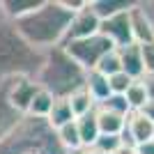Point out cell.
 Wrapping results in <instances>:
<instances>
[{
    "instance_id": "6da1fadb",
    "label": "cell",
    "mask_w": 154,
    "mask_h": 154,
    "mask_svg": "<svg viewBox=\"0 0 154 154\" xmlns=\"http://www.w3.org/2000/svg\"><path fill=\"white\" fill-rule=\"evenodd\" d=\"M71 16L74 14L60 0H42V5L35 12L14 21L12 26L30 46L39 48V51H48V48L62 46Z\"/></svg>"
},
{
    "instance_id": "7a4b0ae2",
    "label": "cell",
    "mask_w": 154,
    "mask_h": 154,
    "mask_svg": "<svg viewBox=\"0 0 154 154\" xmlns=\"http://www.w3.org/2000/svg\"><path fill=\"white\" fill-rule=\"evenodd\" d=\"M46 51L30 46L9 21L0 23V85L14 78H37Z\"/></svg>"
},
{
    "instance_id": "3957f363",
    "label": "cell",
    "mask_w": 154,
    "mask_h": 154,
    "mask_svg": "<svg viewBox=\"0 0 154 154\" xmlns=\"http://www.w3.org/2000/svg\"><path fill=\"white\" fill-rule=\"evenodd\" d=\"M85 74L88 71L78 67L62 46H55L46 51L44 64L35 81L42 90L51 92L55 99H67L71 92H76L78 88L85 85Z\"/></svg>"
},
{
    "instance_id": "277c9868",
    "label": "cell",
    "mask_w": 154,
    "mask_h": 154,
    "mask_svg": "<svg viewBox=\"0 0 154 154\" xmlns=\"http://www.w3.org/2000/svg\"><path fill=\"white\" fill-rule=\"evenodd\" d=\"M67 55H69L78 67H83L85 71H92L97 67V62L106 55L108 51H113L115 46L110 44L108 39L103 37V35H92L88 39H78V42H69V44L62 46Z\"/></svg>"
},
{
    "instance_id": "5b68a950",
    "label": "cell",
    "mask_w": 154,
    "mask_h": 154,
    "mask_svg": "<svg viewBox=\"0 0 154 154\" xmlns=\"http://www.w3.org/2000/svg\"><path fill=\"white\" fill-rule=\"evenodd\" d=\"M39 90V85L35 78H14L5 83V94L7 103L12 106V110H16L19 115H26L28 106H30L35 92Z\"/></svg>"
},
{
    "instance_id": "8992f818",
    "label": "cell",
    "mask_w": 154,
    "mask_h": 154,
    "mask_svg": "<svg viewBox=\"0 0 154 154\" xmlns=\"http://www.w3.org/2000/svg\"><path fill=\"white\" fill-rule=\"evenodd\" d=\"M99 32V19L94 16V12L90 9V0H88V5L76 12L71 16L69 21V28L64 32V39H62V46L69 44V42H78V39H88L92 35Z\"/></svg>"
},
{
    "instance_id": "52a82bcc",
    "label": "cell",
    "mask_w": 154,
    "mask_h": 154,
    "mask_svg": "<svg viewBox=\"0 0 154 154\" xmlns=\"http://www.w3.org/2000/svg\"><path fill=\"white\" fill-rule=\"evenodd\" d=\"M99 35H103L115 48L131 44L134 39H131V26H129V12H120L110 19L99 21Z\"/></svg>"
},
{
    "instance_id": "ba28073f",
    "label": "cell",
    "mask_w": 154,
    "mask_h": 154,
    "mask_svg": "<svg viewBox=\"0 0 154 154\" xmlns=\"http://www.w3.org/2000/svg\"><path fill=\"white\" fill-rule=\"evenodd\" d=\"M129 26H131V39L136 44H152L154 42V32H152V23H149L147 14L143 12L140 0L134 2V7L129 9Z\"/></svg>"
},
{
    "instance_id": "9c48e42d",
    "label": "cell",
    "mask_w": 154,
    "mask_h": 154,
    "mask_svg": "<svg viewBox=\"0 0 154 154\" xmlns=\"http://www.w3.org/2000/svg\"><path fill=\"white\" fill-rule=\"evenodd\" d=\"M117 55H120V64H122V71L127 74L131 81H138L145 74V67H143V55H140V44H131L117 48Z\"/></svg>"
},
{
    "instance_id": "30bf717a",
    "label": "cell",
    "mask_w": 154,
    "mask_h": 154,
    "mask_svg": "<svg viewBox=\"0 0 154 154\" xmlns=\"http://www.w3.org/2000/svg\"><path fill=\"white\" fill-rule=\"evenodd\" d=\"M94 120H97V127H99V134L103 136H120L124 129V120L127 117L117 115V113H110V110L97 106L94 108Z\"/></svg>"
},
{
    "instance_id": "8fae6325",
    "label": "cell",
    "mask_w": 154,
    "mask_h": 154,
    "mask_svg": "<svg viewBox=\"0 0 154 154\" xmlns=\"http://www.w3.org/2000/svg\"><path fill=\"white\" fill-rule=\"evenodd\" d=\"M134 7V0H90V9L99 21L110 19L120 12H129Z\"/></svg>"
},
{
    "instance_id": "7c38bea8",
    "label": "cell",
    "mask_w": 154,
    "mask_h": 154,
    "mask_svg": "<svg viewBox=\"0 0 154 154\" xmlns=\"http://www.w3.org/2000/svg\"><path fill=\"white\" fill-rule=\"evenodd\" d=\"M39 5H42V0H2V12H5V19L14 23V21L28 16L30 12H35Z\"/></svg>"
},
{
    "instance_id": "4fadbf2b",
    "label": "cell",
    "mask_w": 154,
    "mask_h": 154,
    "mask_svg": "<svg viewBox=\"0 0 154 154\" xmlns=\"http://www.w3.org/2000/svg\"><path fill=\"white\" fill-rule=\"evenodd\" d=\"M67 101H69V108L74 113V117H83V115H88V113H92L97 108V101L90 97V92L85 90V85L78 88L76 92H71L67 97Z\"/></svg>"
},
{
    "instance_id": "5bb4252c",
    "label": "cell",
    "mask_w": 154,
    "mask_h": 154,
    "mask_svg": "<svg viewBox=\"0 0 154 154\" xmlns=\"http://www.w3.org/2000/svg\"><path fill=\"white\" fill-rule=\"evenodd\" d=\"M76 129H78V138H81V147H92L94 140L99 138V127H97V120H94V110L83 117H76Z\"/></svg>"
},
{
    "instance_id": "9a60e30c",
    "label": "cell",
    "mask_w": 154,
    "mask_h": 154,
    "mask_svg": "<svg viewBox=\"0 0 154 154\" xmlns=\"http://www.w3.org/2000/svg\"><path fill=\"white\" fill-rule=\"evenodd\" d=\"M53 101H55V97H53L51 92H46V90L39 88V90L35 92V97H32V101H30V106H28L26 115L28 117H37V120H46V115L51 113Z\"/></svg>"
},
{
    "instance_id": "2e32d148",
    "label": "cell",
    "mask_w": 154,
    "mask_h": 154,
    "mask_svg": "<svg viewBox=\"0 0 154 154\" xmlns=\"http://www.w3.org/2000/svg\"><path fill=\"white\" fill-rule=\"evenodd\" d=\"M74 120H76V117H74V113H71L67 99H55L53 106H51V113L46 115V124H48L53 131L60 129L62 124H67V122H74Z\"/></svg>"
},
{
    "instance_id": "e0dca14e",
    "label": "cell",
    "mask_w": 154,
    "mask_h": 154,
    "mask_svg": "<svg viewBox=\"0 0 154 154\" xmlns=\"http://www.w3.org/2000/svg\"><path fill=\"white\" fill-rule=\"evenodd\" d=\"M21 120V115L16 110H12V106L7 103V94H5V83L0 85V140L5 138L14 127L16 122Z\"/></svg>"
},
{
    "instance_id": "ac0fdd59",
    "label": "cell",
    "mask_w": 154,
    "mask_h": 154,
    "mask_svg": "<svg viewBox=\"0 0 154 154\" xmlns=\"http://www.w3.org/2000/svg\"><path fill=\"white\" fill-rule=\"evenodd\" d=\"M85 90L90 92V97L94 99L97 103H101L106 97L110 94L108 90V78L103 76V74H99V71H88L85 74Z\"/></svg>"
},
{
    "instance_id": "d6986e66",
    "label": "cell",
    "mask_w": 154,
    "mask_h": 154,
    "mask_svg": "<svg viewBox=\"0 0 154 154\" xmlns=\"http://www.w3.org/2000/svg\"><path fill=\"white\" fill-rule=\"evenodd\" d=\"M55 138H58L60 147L64 152H74V149H83L81 147V138H78V129H76V120L74 122L62 124L60 129H55Z\"/></svg>"
},
{
    "instance_id": "ffe728a7",
    "label": "cell",
    "mask_w": 154,
    "mask_h": 154,
    "mask_svg": "<svg viewBox=\"0 0 154 154\" xmlns=\"http://www.w3.org/2000/svg\"><path fill=\"white\" fill-rule=\"evenodd\" d=\"M94 71L103 74L106 78L113 76V74H117V71H122V64H120V55H117V48H113V51L106 53V55H103V58L97 62Z\"/></svg>"
},
{
    "instance_id": "44dd1931",
    "label": "cell",
    "mask_w": 154,
    "mask_h": 154,
    "mask_svg": "<svg viewBox=\"0 0 154 154\" xmlns=\"http://www.w3.org/2000/svg\"><path fill=\"white\" fill-rule=\"evenodd\" d=\"M124 99H127L129 108H131V113H134V110H138L143 103L147 101V92H145V88H143L140 81H134V83L129 85L127 92H124Z\"/></svg>"
},
{
    "instance_id": "7402d4cb",
    "label": "cell",
    "mask_w": 154,
    "mask_h": 154,
    "mask_svg": "<svg viewBox=\"0 0 154 154\" xmlns=\"http://www.w3.org/2000/svg\"><path fill=\"white\" fill-rule=\"evenodd\" d=\"M97 106H101V108L110 110V113H117V115H122V117H127L129 113H131V108H129L124 94H108L101 103H97Z\"/></svg>"
},
{
    "instance_id": "603a6c76",
    "label": "cell",
    "mask_w": 154,
    "mask_h": 154,
    "mask_svg": "<svg viewBox=\"0 0 154 154\" xmlns=\"http://www.w3.org/2000/svg\"><path fill=\"white\" fill-rule=\"evenodd\" d=\"M120 147H122L120 136H103V134H99V138H97L94 145H92V149H97V152H101V154H113Z\"/></svg>"
},
{
    "instance_id": "cb8c5ba5",
    "label": "cell",
    "mask_w": 154,
    "mask_h": 154,
    "mask_svg": "<svg viewBox=\"0 0 154 154\" xmlns=\"http://www.w3.org/2000/svg\"><path fill=\"white\" fill-rule=\"evenodd\" d=\"M131 83H134V81H131L124 71H117V74L108 76V90H110V94H124V92H127V88H129Z\"/></svg>"
},
{
    "instance_id": "d4e9b609",
    "label": "cell",
    "mask_w": 154,
    "mask_h": 154,
    "mask_svg": "<svg viewBox=\"0 0 154 154\" xmlns=\"http://www.w3.org/2000/svg\"><path fill=\"white\" fill-rule=\"evenodd\" d=\"M140 55H143L145 74H154V42L152 44H143L140 46Z\"/></svg>"
},
{
    "instance_id": "484cf974",
    "label": "cell",
    "mask_w": 154,
    "mask_h": 154,
    "mask_svg": "<svg viewBox=\"0 0 154 154\" xmlns=\"http://www.w3.org/2000/svg\"><path fill=\"white\" fill-rule=\"evenodd\" d=\"M138 81L143 83V88L147 92V99L154 101V74H143V78H138Z\"/></svg>"
},
{
    "instance_id": "4316f807",
    "label": "cell",
    "mask_w": 154,
    "mask_h": 154,
    "mask_svg": "<svg viewBox=\"0 0 154 154\" xmlns=\"http://www.w3.org/2000/svg\"><path fill=\"white\" fill-rule=\"evenodd\" d=\"M136 113H140V115L145 117V120H149V122H154V101H149V99H147V101L143 103V106H140V108H138V110H136Z\"/></svg>"
},
{
    "instance_id": "83f0119b",
    "label": "cell",
    "mask_w": 154,
    "mask_h": 154,
    "mask_svg": "<svg viewBox=\"0 0 154 154\" xmlns=\"http://www.w3.org/2000/svg\"><path fill=\"white\" fill-rule=\"evenodd\" d=\"M140 7H143V12L147 14L149 23H152V32H154V0H140Z\"/></svg>"
},
{
    "instance_id": "f1b7e54d",
    "label": "cell",
    "mask_w": 154,
    "mask_h": 154,
    "mask_svg": "<svg viewBox=\"0 0 154 154\" xmlns=\"http://www.w3.org/2000/svg\"><path fill=\"white\" fill-rule=\"evenodd\" d=\"M134 152L136 154H154V140H145L140 145H136Z\"/></svg>"
},
{
    "instance_id": "f546056e",
    "label": "cell",
    "mask_w": 154,
    "mask_h": 154,
    "mask_svg": "<svg viewBox=\"0 0 154 154\" xmlns=\"http://www.w3.org/2000/svg\"><path fill=\"white\" fill-rule=\"evenodd\" d=\"M113 154H136V152H134V147H127V145H122V147L115 149Z\"/></svg>"
},
{
    "instance_id": "4dcf8cb0",
    "label": "cell",
    "mask_w": 154,
    "mask_h": 154,
    "mask_svg": "<svg viewBox=\"0 0 154 154\" xmlns=\"http://www.w3.org/2000/svg\"><path fill=\"white\" fill-rule=\"evenodd\" d=\"M83 154H101V152H97V149H92V147H83Z\"/></svg>"
},
{
    "instance_id": "1f68e13d",
    "label": "cell",
    "mask_w": 154,
    "mask_h": 154,
    "mask_svg": "<svg viewBox=\"0 0 154 154\" xmlns=\"http://www.w3.org/2000/svg\"><path fill=\"white\" fill-rule=\"evenodd\" d=\"M5 21L7 19H5V12H2V0H0V23H5Z\"/></svg>"
},
{
    "instance_id": "d6a6232c",
    "label": "cell",
    "mask_w": 154,
    "mask_h": 154,
    "mask_svg": "<svg viewBox=\"0 0 154 154\" xmlns=\"http://www.w3.org/2000/svg\"><path fill=\"white\" fill-rule=\"evenodd\" d=\"M64 154H83V149H74V152H64Z\"/></svg>"
},
{
    "instance_id": "836d02e7",
    "label": "cell",
    "mask_w": 154,
    "mask_h": 154,
    "mask_svg": "<svg viewBox=\"0 0 154 154\" xmlns=\"http://www.w3.org/2000/svg\"><path fill=\"white\" fill-rule=\"evenodd\" d=\"M152 140H154V131H152Z\"/></svg>"
}]
</instances>
